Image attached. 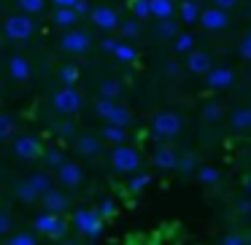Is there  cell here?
<instances>
[{
  "label": "cell",
  "instance_id": "cell-1",
  "mask_svg": "<svg viewBox=\"0 0 251 245\" xmlns=\"http://www.w3.org/2000/svg\"><path fill=\"white\" fill-rule=\"evenodd\" d=\"M81 105H84V97L76 87H62V89H57L54 97H51V108H54L62 119L76 116L78 111H81Z\"/></svg>",
  "mask_w": 251,
  "mask_h": 245
},
{
  "label": "cell",
  "instance_id": "cell-2",
  "mask_svg": "<svg viewBox=\"0 0 251 245\" xmlns=\"http://www.w3.org/2000/svg\"><path fill=\"white\" fill-rule=\"evenodd\" d=\"M103 223L105 221L98 216L95 207H78V210L73 213V229L81 232L84 237H89V240H95V237L103 234Z\"/></svg>",
  "mask_w": 251,
  "mask_h": 245
},
{
  "label": "cell",
  "instance_id": "cell-3",
  "mask_svg": "<svg viewBox=\"0 0 251 245\" xmlns=\"http://www.w3.org/2000/svg\"><path fill=\"white\" fill-rule=\"evenodd\" d=\"M111 167L116 173H125V175H135L138 167H141V154L135 151L132 146H114L111 148Z\"/></svg>",
  "mask_w": 251,
  "mask_h": 245
},
{
  "label": "cell",
  "instance_id": "cell-4",
  "mask_svg": "<svg viewBox=\"0 0 251 245\" xmlns=\"http://www.w3.org/2000/svg\"><path fill=\"white\" fill-rule=\"evenodd\" d=\"M95 111H98V116L111 127H122V130H125L132 121V113L125 105L116 103V100H98V103H95Z\"/></svg>",
  "mask_w": 251,
  "mask_h": 245
},
{
  "label": "cell",
  "instance_id": "cell-5",
  "mask_svg": "<svg viewBox=\"0 0 251 245\" xmlns=\"http://www.w3.org/2000/svg\"><path fill=\"white\" fill-rule=\"evenodd\" d=\"M35 33L33 17H25V14H11V17L3 22V38L8 41H27Z\"/></svg>",
  "mask_w": 251,
  "mask_h": 245
},
{
  "label": "cell",
  "instance_id": "cell-6",
  "mask_svg": "<svg viewBox=\"0 0 251 245\" xmlns=\"http://www.w3.org/2000/svg\"><path fill=\"white\" fill-rule=\"evenodd\" d=\"M181 130H184V119L173 111H159L151 119V132L157 137H176Z\"/></svg>",
  "mask_w": 251,
  "mask_h": 245
},
{
  "label": "cell",
  "instance_id": "cell-7",
  "mask_svg": "<svg viewBox=\"0 0 251 245\" xmlns=\"http://www.w3.org/2000/svg\"><path fill=\"white\" fill-rule=\"evenodd\" d=\"M11 151H14V156L25 159V162H35V159L44 156V146H41V140L35 135H19L11 143Z\"/></svg>",
  "mask_w": 251,
  "mask_h": 245
},
{
  "label": "cell",
  "instance_id": "cell-8",
  "mask_svg": "<svg viewBox=\"0 0 251 245\" xmlns=\"http://www.w3.org/2000/svg\"><path fill=\"white\" fill-rule=\"evenodd\" d=\"M35 229H38L41 234H46V237H51V240H60V237H65V232H68V221L62 216H54V213H41V216L35 218Z\"/></svg>",
  "mask_w": 251,
  "mask_h": 245
},
{
  "label": "cell",
  "instance_id": "cell-9",
  "mask_svg": "<svg viewBox=\"0 0 251 245\" xmlns=\"http://www.w3.org/2000/svg\"><path fill=\"white\" fill-rule=\"evenodd\" d=\"M57 180H60L65 189H78V186L84 183V170L78 162H73V159H65V162L57 167Z\"/></svg>",
  "mask_w": 251,
  "mask_h": 245
},
{
  "label": "cell",
  "instance_id": "cell-10",
  "mask_svg": "<svg viewBox=\"0 0 251 245\" xmlns=\"http://www.w3.org/2000/svg\"><path fill=\"white\" fill-rule=\"evenodd\" d=\"M89 46H92V38L84 30H68L60 38V49L68 51V54H84Z\"/></svg>",
  "mask_w": 251,
  "mask_h": 245
},
{
  "label": "cell",
  "instance_id": "cell-11",
  "mask_svg": "<svg viewBox=\"0 0 251 245\" xmlns=\"http://www.w3.org/2000/svg\"><path fill=\"white\" fill-rule=\"evenodd\" d=\"M89 19H92V24H95V27L105 30V33H111V30H116V27H119V14H116L111 6H98V8H92Z\"/></svg>",
  "mask_w": 251,
  "mask_h": 245
},
{
  "label": "cell",
  "instance_id": "cell-12",
  "mask_svg": "<svg viewBox=\"0 0 251 245\" xmlns=\"http://www.w3.org/2000/svg\"><path fill=\"white\" fill-rule=\"evenodd\" d=\"M186 70L195 73V76H208V73L213 70L211 54H208V51H197V49H192L189 54H186Z\"/></svg>",
  "mask_w": 251,
  "mask_h": 245
},
{
  "label": "cell",
  "instance_id": "cell-13",
  "mask_svg": "<svg viewBox=\"0 0 251 245\" xmlns=\"http://www.w3.org/2000/svg\"><path fill=\"white\" fill-rule=\"evenodd\" d=\"M205 84H208V89H213V92L229 89L235 84V70L232 67H213V70L205 76Z\"/></svg>",
  "mask_w": 251,
  "mask_h": 245
},
{
  "label": "cell",
  "instance_id": "cell-14",
  "mask_svg": "<svg viewBox=\"0 0 251 245\" xmlns=\"http://www.w3.org/2000/svg\"><path fill=\"white\" fill-rule=\"evenodd\" d=\"M41 200H44V213H54V216H62V213L71 207V200H68V194H65V191H57V189L46 191Z\"/></svg>",
  "mask_w": 251,
  "mask_h": 245
},
{
  "label": "cell",
  "instance_id": "cell-15",
  "mask_svg": "<svg viewBox=\"0 0 251 245\" xmlns=\"http://www.w3.org/2000/svg\"><path fill=\"white\" fill-rule=\"evenodd\" d=\"M197 22H200L205 30H224L229 24V14L227 11H219V8H205Z\"/></svg>",
  "mask_w": 251,
  "mask_h": 245
},
{
  "label": "cell",
  "instance_id": "cell-16",
  "mask_svg": "<svg viewBox=\"0 0 251 245\" xmlns=\"http://www.w3.org/2000/svg\"><path fill=\"white\" fill-rule=\"evenodd\" d=\"M30 62L25 60L22 54H14L11 60H8V76L14 78V81H19V84H25V81H30Z\"/></svg>",
  "mask_w": 251,
  "mask_h": 245
},
{
  "label": "cell",
  "instance_id": "cell-17",
  "mask_svg": "<svg viewBox=\"0 0 251 245\" xmlns=\"http://www.w3.org/2000/svg\"><path fill=\"white\" fill-rule=\"evenodd\" d=\"M76 151L81 154V156L92 159V156H98V154L103 151V143H100L98 135H78L76 137Z\"/></svg>",
  "mask_w": 251,
  "mask_h": 245
},
{
  "label": "cell",
  "instance_id": "cell-18",
  "mask_svg": "<svg viewBox=\"0 0 251 245\" xmlns=\"http://www.w3.org/2000/svg\"><path fill=\"white\" fill-rule=\"evenodd\" d=\"M151 159H154V164H157L159 170H176V164H178V154H176L170 146H157Z\"/></svg>",
  "mask_w": 251,
  "mask_h": 245
},
{
  "label": "cell",
  "instance_id": "cell-19",
  "mask_svg": "<svg viewBox=\"0 0 251 245\" xmlns=\"http://www.w3.org/2000/svg\"><path fill=\"white\" fill-rule=\"evenodd\" d=\"M149 8H151V17L165 22V19H173L176 14V3L173 0H149Z\"/></svg>",
  "mask_w": 251,
  "mask_h": 245
},
{
  "label": "cell",
  "instance_id": "cell-20",
  "mask_svg": "<svg viewBox=\"0 0 251 245\" xmlns=\"http://www.w3.org/2000/svg\"><path fill=\"white\" fill-rule=\"evenodd\" d=\"M176 14H178V19L184 24H195L197 19H200V14H202V8L197 6L195 0H184L178 8H176Z\"/></svg>",
  "mask_w": 251,
  "mask_h": 245
},
{
  "label": "cell",
  "instance_id": "cell-21",
  "mask_svg": "<svg viewBox=\"0 0 251 245\" xmlns=\"http://www.w3.org/2000/svg\"><path fill=\"white\" fill-rule=\"evenodd\" d=\"M51 22H54L57 27H62V30L68 33V30H76L78 17H76V11H73V8H57L54 17H51Z\"/></svg>",
  "mask_w": 251,
  "mask_h": 245
},
{
  "label": "cell",
  "instance_id": "cell-22",
  "mask_svg": "<svg viewBox=\"0 0 251 245\" xmlns=\"http://www.w3.org/2000/svg\"><path fill=\"white\" fill-rule=\"evenodd\" d=\"M98 92H100V100H119L122 94V84L116 78H103L98 84Z\"/></svg>",
  "mask_w": 251,
  "mask_h": 245
},
{
  "label": "cell",
  "instance_id": "cell-23",
  "mask_svg": "<svg viewBox=\"0 0 251 245\" xmlns=\"http://www.w3.org/2000/svg\"><path fill=\"white\" fill-rule=\"evenodd\" d=\"M27 183L33 186V191H35L38 197H44L46 191L54 189V186H51V175H49V173H33V175L27 178Z\"/></svg>",
  "mask_w": 251,
  "mask_h": 245
},
{
  "label": "cell",
  "instance_id": "cell-24",
  "mask_svg": "<svg viewBox=\"0 0 251 245\" xmlns=\"http://www.w3.org/2000/svg\"><path fill=\"white\" fill-rule=\"evenodd\" d=\"M222 119H224V108H222V103L211 100V103L202 105V121H205V124H216V121H222Z\"/></svg>",
  "mask_w": 251,
  "mask_h": 245
},
{
  "label": "cell",
  "instance_id": "cell-25",
  "mask_svg": "<svg viewBox=\"0 0 251 245\" xmlns=\"http://www.w3.org/2000/svg\"><path fill=\"white\" fill-rule=\"evenodd\" d=\"M229 127H232V130H251L249 108H235L232 113H229Z\"/></svg>",
  "mask_w": 251,
  "mask_h": 245
},
{
  "label": "cell",
  "instance_id": "cell-26",
  "mask_svg": "<svg viewBox=\"0 0 251 245\" xmlns=\"http://www.w3.org/2000/svg\"><path fill=\"white\" fill-rule=\"evenodd\" d=\"M197 180H200L202 186H216L219 180H222V173H219L213 164H202V167L197 170Z\"/></svg>",
  "mask_w": 251,
  "mask_h": 245
},
{
  "label": "cell",
  "instance_id": "cell-27",
  "mask_svg": "<svg viewBox=\"0 0 251 245\" xmlns=\"http://www.w3.org/2000/svg\"><path fill=\"white\" fill-rule=\"evenodd\" d=\"M14 194H17V200H22V202H35V200H41V197L33 191V186L27 183V178H25V180H17V186H14Z\"/></svg>",
  "mask_w": 251,
  "mask_h": 245
},
{
  "label": "cell",
  "instance_id": "cell-28",
  "mask_svg": "<svg viewBox=\"0 0 251 245\" xmlns=\"http://www.w3.org/2000/svg\"><path fill=\"white\" fill-rule=\"evenodd\" d=\"M173 49L178 51V54H189V51L195 49V35L192 33H178L173 38Z\"/></svg>",
  "mask_w": 251,
  "mask_h": 245
},
{
  "label": "cell",
  "instance_id": "cell-29",
  "mask_svg": "<svg viewBox=\"0 0 251 245\" xmlns=\"http://www.w3.org/2000/svg\"><path fill=\"white\" fill-rule=\"evenodd\" d=\"M114 57L119 62H135L138 60V51L132 49L127 41H119V44H116V49H114Z\"/></svg>",
  "mask_w": 251,
  "mask_h": 245
},
{
  "label": "cell",
  "instance_id": "cell-30",
  "mask_svg": "<svg viewBox=\"0 0 251 245\" xmlns=\"http://www.w3.org/2000/svg\"><path fill=\"white\" fill-rule=\"evenodd\" d=\"M19 6V14H25V17H33V14H41L46 6V0H17Z\"/></svg>",
  "mask_w": 251,
  "mask_h": 245
},
{
  "label": "cell",
  "instance_id": "cell-31",
  "mask_svg": "<svg viewBox=\"0 0 251 245\" xmlns=\"http://www.w3.org/2000/svg\"><path fill=\"white\" fill-rule=\"evenodd\" d=\"M100 140H108V143H114V146H122V143H125V130H122V127L105 124V127H103V135H100Z\"/></svg>",
  "mask_w": 251,
  "mask_h": 245
},
{
  "label": "cell",
  "instance_id": "cell-32",
  "mask_svg": "<svg viewBox=\"0 0 251 245\" xmlns=\"http://www.w3.org/2000/svg\"><path fill=\"white\" fill-rule=\"evenodd\" d=\"M78 67L76 65H62L60 67V81H62V87H76L78 84Z\"/></svg>",
  "mask_w": 251,
  "mask_h": 245
},
{
  "label": "cell",
  "instance_id": "cell-33",
  "mask_svg": "<svg viewBox=\"0 0 251 245\" xmlns=\"http://www.w3.org/2000/svg\"><path fill=\"white\" fill-rule=\"evenodd\" d=\"M119 33L127 38V44H130L132 38H138L141 35V22L138 19H127V22H119Z\"/></svg>",
  "mask_w": 251,
  "mask_h": 245
},
{
  "label": "cell",
  "instance_id": "cell-34",
  "mask_svg": "<svg viewBox=\"0 0 251 245\" xmlns=\"http://www.w3.org/2000/svg\"><path fill=\"white\" fill-rule=\"evenodd\" d=\"M98 216L103 218V221H108V218H114L116 216V200H111V197H105V200H100L98 202Z\"/></svg>",
  "mask_w": 251,
  "mask_h": 245
},
{
  "label": "cell",
  "instance_id": "cell-35",
  "mask_svg": "<svg viewBox=\"0 0 251 245\" xmlns=\"http://www.w3.org/2000/svg\"><path fill=\"white\" fill-rule=\"evenodd\" d=\"M157 35L159 38H176L178 35V22L176 19H165V22L157 24Z\"/></svg>",
  "mask_w": 251,
  "mask_h": 245
},
{
  "label": "cell",
  "instance_id": "cell-36",
  "mask_svg": "<svg viewBox=\"0 0 251 245\" xmlns=\"http://www.w3.org/2000/svg\"><path fill=\"white\" fill-rule=\"evenodd\" d=\"M149 183H151V175H146V173H138V175H132V178H130V186H127V189H130L132 194H141V191L146 189Z\"/></svg>",
  "mask_w": 251,
  "mask_h": 245
},
{
  "label": "cell",
  "instance_id": "cell-37",
  "mask_svg": "<svg viewBox=\"0 0 251 245\" xmlns=\"http://www.w3.org/2000/svg\"><path fill=\"white\" fill-rule=\"evenodd\" d=\"M130 11L135 19H146L151 17V8H149V0H130Z\"/></svg>",
  "mask_w": 251,
  "mask_h": 245
},
{
  "label": "cell",
  "instance_id": "cell-38",
  "mask_svg": "<svg viewBox=\"0 0 251 245\" xmlns=\"http://www.w3.org/2000/svg\"><path fill=\"white\" fill-rule=\"evenodd\" d=\"M44 162L49 164V167H60V164L65 162V154H62L60 148H49V151H44Z\"/></svg>",
  "mask_w": 251,
  "mask_h": 245
},
{
  "label": "cell",
  "instance_id": "cell-39",
  "mask_svg": "<svg viewBox=\"0 0 251 245\" xmlns=\"http://www.w3.org/2000/svg\"><path fill=\"white\" fill-rule=\"evenodd\" d=\"M6 245H38V243H35V237L30 232H17L6 240Z\"/></svg>",
  "mask_w": 251,
  "mask_h": 245
},
{
  "label": "cell",
  "instance_id": "cell-40",
  "mask_svg": "<svg viewBox=\"0 0 251 245\" xmlns=\"http://www.w3.org/2000/svg\"><path fill=\"white\" fill-rule=\"evenodd\" d=\"M14 135V119L8 113H0V140H8Z\"/></svg>",
  "mask_w": 251,
  "mask_h": 245
},
{
  "label": "cell",
  "instance_id": "cell-41",
  "mask_svg": "<svg viewBox=\"0 0 251 245\" xmlns=\"http://www.w3.org/2000/svg\"><path fill=\"white\" fill-rule=\"evenodd\" d=\"M195 164H197V159L192 156V154H181L178 156V164H176V170H181V173H195Z\"/></svg>",
  "mask_w": 251,
  "mask_h": 245
},
{
  "label": "cell",
  "instance_id": "cell-42",
  "mask_svg": "<svg viewBox=\"0 0 251 245\" xmlns=\"http://www.w3.org/2000/svg\"><path fill=\"white\" fill-rule=\"evenodd\" d=\"M238 57H243V60H251V30L243 35V41L238 44Z\"/></svg>",
  "mask_w": 251,
  "mask_h": 245
},
{
  "label": "cell",
  "instance_id": "cell-43",
  "mask_svg": "<svg viewBox=\"0 0 251 245\" xmlns=\"http://www.w3.org/2000/svg\"><path fill=\"white\" fill-rule=\"evenodd\" d=\"M54 135H57V137H73L76 132H73V124H71V121H57V124H54Z\"/></svg>",
  "mask_w": 251,
  "mask_h": 245
},
{
  "label": "cell",
  "instance_id": "cell-44",
  "mask_svg": "<svg viewBox=\"0 0 251 245\" xmlns=\"http://www.w3.org/2000/svg\"><path fill=\"white\" fill-rule=\"evenodd\" d=\"M73 11H76V17H87V14H92V6H89V0H78Z\"/></svg>",
  "mask_w": 251,
  "mask_h": 245
},
{
  "label": "cell",
  "instance_id": "cell-45",
  "mask_svg": "<svg viewBox=\"0 0 251 245\" xmlns=\"http://www.w3.org/2000/svg\"><path fill=\"white\" fill-rule=\"evenodd\" d=\"M219 245H246V237L243 234H227Z\"/></svg>",
  "mask_w": 251,
  "mask_h": 245
},
{
  "label": "cell",
  "instance_id": "cell-46",
  "mask_svg": "<svg viewBox=\"0 0 251 245\" xmlns=\"http://www.w3.org/2000/svg\"><path fill=\"white\" fill-rule=\"evenodd\" d=\"M240 0H213V8H219V11H229V8H235Z\"/></svg>",
  "mask_w": 251,
  "mask_h": 245
},
{
  "label": "cell",
  "instance_id": "cell-47",
  "mask_svg": "<svg viewBox=\"0 0 251 245\" xmlns=\"http://www.w3.org/2000/svg\"><path fill=\"white\" fill-rule=\"evenodd\" d=\"M8 229H11V216L6 210H0V234H8Z\"/></svg>",
  "mask_w": 251,
  "mask_h": 245
},
{
  "label": "cell",
  "instance_id": "cell-48",
  "mask_svg": "<svg viewBox=\"0 0 251 245\" xmlns=\"http://www.w3.org/2000/svg\"><path fill=\"white\" fill-rule=\"evenodd\" d=\"M165 73H168V76H178V73H181V65H178V62H168V65H165Z\"/></svg>",
  "mask_w": 251,
  "mask_h": 245
},
{
  "label": "cell",
  "instance_id": "cell-49",
  "mask_svg": "<svg viewBox=\"0 0 251 245\" xmlns=\"http://www.w3.org/2000/svg\"><path fill=\"white\" fill-rule=\"evenodd\" d=\"M238 213L249 216V213H251V200H238Z\"/></svg>",
  "mask_w": 251,
  "mask_h": 245
},
{
  "label": "cell",
  "instance_id": "cell-50",
  "mask_svg": "<svg viewBox=\"0 0 251 245\" xmlns=\"http://www.w3.org/2000/svg\"><path fill=\"white\" fill-rule=\"evenodd\" d=\"M116 44H119V41H116V38H103V49L108 51V54H114Z\"/></svg>",
  "mask_w": 251,
  "mask_h": 245
},
{
  "label": "cell",
  "instance_id": "cell-51",
  "mask_svg": "<svg viewBox=\"0 0 251 245\" xmlns=\"http://www.w3.org/2000/svg\"><path fill=\"white\" fill-rule=\"evenodd\" d=\"M51 3H54L57 8H73L78 3V0H51Z\"/></svg>",
  "mask_w": 251,
  "mask_h": 245
},
{
  "label": "cell",
  "instance_id": "cell-52",
  "mask_svg": "<svg viewBox=\"0 0 251 245\" xmlns=\"http://www.w3.org/2000/svg\"><path fill=\"white\" fill-rule=\"evenodd\" d=\"M246 191H249V194H251V175H249V178H246Z\"/></svg>",
  "mask_w": 251,
  "mask_h": 245
},
{
  "label": "cell",
  "instance_id": "cell-53",
  "mask_svg": "<svg viewBox=\"0 0 251 245\" xmlns=\"http://www.w3.org/2000/svg\"><path fill=\"white\" fill-rule=\"evenodd\" d=\"M60 245H78V243H68V240H65V243H60Z\"/></svg>",
  "mask_w": 251,
  "mask_h": 245
},
{
  "label": "cell",
  "instance_id": "cell-54",
  "mask_svg": "<svg viewBox=\"0 0 251 245\" xmlns=\"http://www.w3.org/2000/svg\"><path fill=\"white\" fill-rule=\"evenodd\" d=\"M246 245H251V234H249V237H246Z\"/></svg>",
  "mask_w": 251,
  "mask_h": 245
},
{
  "label": "cell",
  "instance_id": "cell-55",
  "mask_svg": "<svg viewBox=\"0 0 251 245\" xmlns=\"http://www.w3.org/2000/svg\"><path fill=\"white\" fill-rule=\"evenodd\" d=\"M0 41H3V30H0Z\"/></svg>",
  "mask_w": 251,
  "mask_h": 245
},
{
  "label": "cell",
  "instance_id": "cell-56",
  "mask_svg": "<svg viewBox=\"0 0 251 245\" xmlns=\"http://www.w3.org/2000/svg\"><path fill=\"white\" fill-rule=\"evenodd\" d=\"M249 116H251V105H249Z\"/></svg>",
  "mask_w": 251,
  "mask_h": 245
},
{
  "label": "cell",
  "instance_id": "cell-57",
  "mask_svg": "<svg viewBox=\"0 0 251 245\" xmlns=\"http://www.w3.org/2000/svg\"><path fill=\"white\" fill-rule=\"evenodd\" d=\"M0 175H3V170H0Z\"/></svg>",
  "mask_w": 251,
  "mask_h": 245
},
{
  "label": "cell",
  "instance_id": "cell-58",
  "mask_svg": "<svg viewBox=\"0 0 251 245\" xmlns=\"http://www.w3.org/2000/svg\"><path fill=\"white\" fill-rule=\"evenodd\" d=\"M249 216H251V213H249Z\"/></svg>",
  "mask_w": 251,
  "mask_h": 245
}]
</instances>
